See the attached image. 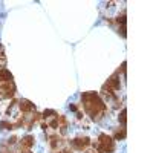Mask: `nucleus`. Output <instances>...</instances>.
Listing matches in <instances>:
<instances>
[{
	"label": "nucleus",
	"instance_id": "nucleus-1",
	"mask_svg": "<svg viewBox=\"0 0 153 153\" xmlns=\"http://www.w3.org/2000/svg\"><path fill=\"white\" fill-rule=\"evenodd\" d=\"M81 100H83L84 110L91 115L92 120L98 121V120L103 118V115L107 110V106L104 104V101L100 98V95H97L95 92H86V94H83Z\"/></svg>",
	"mask_w": 153,
	"mask_h": 153
},
{
	"label": "nucleus",
	"instance_id": "nucleus-2",
	"mask_svg": "<svg viewBox=\"0 0 153 153\" xmlns=\"http://www.w3.org/2000/svg\"><path fill=\"white\" fill-rule=\"evenodd\" d=\"M95 150L98 153H113L115 150V143L110 136H107L106 133H101L98 138V143L95 144Z\"/></svg>",
	"mask_w": 153,
	"mask_h": 153
},
{
	"label": "nucleus",
	"instance_id": "nucleus-3",
	"mask_svg": "<svg viewBox=\"0 0 153 153\" xmlns=\"http://www.w3.org/2000/svg\"><path fill=\"white\" fill-rule=\"evenodd\" d=\"M89 144H91L89 138H75V139H72V141H71V146L75 150H84Z\"/></svg>",
	"mask_w": 153,
	"mask_h": 153
},
{
	"label": "nucleus",
	"instance_id": "nucleus-4",
	"mask_svg": "<svg viewBox=\"0 0 153 153\" xmlns=\"http://www.w3.org/2000/svg\"><path fill=\"white\" fill-rule=\"evenodd\" d=\"M20 109H22L23 112H31V110L34 109V104L29 103L28 100H22V101H20Z\"/></svg>",
	"mask_w": 153,
	"mask_h": 153
},
{
	"label": "nucleus",
	"instance_id": "nucleus-5",
	"mask_svg": "<svg viewBox=\"0 0 153 153\" xmlns=\"http://www.w3.org/2000/svg\"><path fill=\"white\" fill-rule=\"evenodd\" d=\"M32 144H34V138H32V136H25V138L22 139V146L26 147V149H29Z\"/></svg>",
	"mask_w": 153,
	"mask_h": 153
},
{
	"label": "nucleus",
	"instance_id": "nucleus-6",
	"mask_svg": "<svg viewBox=\"0 0 153 153\" xmlns=\"http://www.w3.org/2000/svg\"><path fill=\"white\" fill-rule=\"evenodd\" d=\"M124 138H126V129L123 127V129H121V132L118 130L117 133H115V139H124Z\"/></svg>",
	"mask_w": 153,
	"mask_h": 153
},
{
	"label": "nucleus",
	"instance_id": "nucleus-7",
	"mask_svg": "<svg viewBox=\"0 0 153 153\" xmlns=\"http://www.w3.org/2000/svg\"><path fill=\"white\" fill-rule=\"evenodd\" d=\"M126 109H123L121 110V117H120V120H121V124H123V127H126Z\"/></svg>",
	"mask_w": 153,
	"mask_h": 153
},
{
	"label": "nucleus",
	"instance_id": "nucleus-8",
	"mask_svg": "<svg viewBox=\"0 0 153 153\" xmlns=\"http://www.w3.org/2000/svg\"><path fill=\"white\" fill-rule=\"evenodd\" d=\"M86 153H98V152H97V150H87Z\"/></svg>",
	"mask_w": 153,
	"mask_h": 153
}]
</instances>
